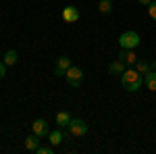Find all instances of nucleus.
Masks as SVG:
<instances>
[{"instance_id":"f257e3e1","label":"nucleus","mask_w":156,"mask_h":154,"mask_svg":"<svg viewBox=\"0 0 156 154\" xmlns=\"http://www.w3.org/2000/svg\"><path fill=\"white\" fill-rule=\"evenodd\" d=\"M121 85H123V90H127V92H137V90L144 85V75L137 73L135 69H125L123 75H121Z\"/></svg>"},{"instance_id":"f03ea898","label":"nucleus","mask_w":156,"mask_h":154,"mask_svg":"<svg viewBox=\"0 0 156 154\" xmlns=\"http://www.w3.org/2000/svg\"><path fill=\"white\" fill-rule=\"evenodd\" d=\"M140 42H142V38L137 31H133V29H127V31H123L119 38V46L125 48V50H135V48L140 46Z\"/></svg>"},{"instance_id":"7ed1b4c3","label":"nucleus","mask_w":156,"mask_h":154,"mask_svg":"<svg viewBox=\"0 0 156 154\" xmlns=\"http://www.w3.org/2000/svg\"><path fill=\"white\" fill-rule=\"evenodd\" d=\"M65 77H67V83L71 85V88H79L81 81H83V71L79 69V67H69L67 73H65Z\"/></svg>"},{"instance_id":"20e7f679","label":"nucleus","mask_w":156,"mask_h":154,"mask_svg":"<svg viewBox=\"0 0 156 154\" xmlns=\"http://www.w3.org/2000/svg\"><path fill=\"white\" fill-rule=\"evenodd\" d=\"M67 129L75 138H83L85 133H87V123H85L83 119H71V123L67 125Z\"/></svg>"},{"instance_id":"39448f33","label":"nucleus","mask_w":156,"mask_h":154,"mask_svg":"<svg viewBox=\"0 0 156 154\" xmlns=\"http://www.w3.org/2000/svg\"><path fill=\"white\" fill-rule=\"evenodd\" d=\"M79 17H81V13L77 6H65L62 9V21L65 23H75V21H79Z\"/></svg>"},{"instance_id":"423d86ee","label":"nucleus","mask_w":156,"mask_h":154,"mask_svg":"<svg viewBox=\"0 0 156 154\" xmlns=\"http://www.w3.org/2000/svg\"><path fill=\"white\" fill-rule=\"evenodd\" d=\"M119 60H121V63H125L127 67H133V65L137 63V54H135L133 50H125V48H121V52H119Z\"/></svg>"},{"instance_id":"0eeeda50","label":"nucleus","mask_w":156,"mask_h":154,"mask_svg":"<svg viewBox=\"0 0 156 154\" xmlns=\"http://www.w3.org/2000/svg\"><path fill=\"white\" fill-rule=\"evenodd\" d=\"M69 67H71V59H69V56H58V60H56V69H54V75H56V77H65V73H67Z\"/></svg>"},{"instance_id":"6e6552de","label":"nucleus","mask_w":156,"mask_h":154,"mask_svg":"<svg viewBox=\"0 0 156 154\" xmlns=\"http://www.w3.org/2000/svg\"><path fill=\"white\" fill-rule=\"evenodd\" d=\"M31 129H34V133L40 135V138H44V135H48V133H50L48 123H46L44 119H36V121H34V125H31Z\"/></svg>"},{"instance_id":"1a4fd4ad","label":"nucleus","mask_w":156,"mask_h":154,"mask_svg":"<svg viewBox=\"0 0 156 154\" xmlns=\"http://www.w3.org/2000/svg\"><path fill=\"white\" fill-rule=\"evenodd\" d=\"M40 135H36V133H31V135H27L25 138V150H29V152H36L37 146H40Z\"/></svg>"},{"instance_id":"9d476101","label":"nucleus","mask_w":156,"mask_h":154,"mask_svg":"<svg viewBox=\"0 0 156 154\" xmlns=\"http://www.w3.org/2000/svg\"><path fill=\"white\" fill-rule=\"evenodd\" d=\"M125 69H127V65L121 63V60H112V63L108 65V73H110V75H123Z\"/></svg>"},{"instance_id":"9b49d317","label":"nucleus","mask_w":156,"mask_h":154,"mask_svg":"<svg viewBox=\"0 0 156 154\" xmlns=\"http://www.w3.org/2000/svg\"><path fill=\"white\" fill-rule=\"evenodd\" d=\"M144 83H146V88H148V90L156 92V69H154V71L150 69V71L144 75Z\"/></svg>"},{"instance_id":"f8f14e48","label":"nucleus","mask_w":156,"mask_h":154,"mask_svg":"<svg viewBox=\"0 0 156 154\" xmlns=\"http://www.w3.org/2000/svg\"><path fill=\"white\" fill-rule=\"evenodd\" d=\"M17 60H19V54H17V50H6V54H4L2 63H4L6 67H12V65H17Z\"/></svg>"},{"instance_id":"ddd939ff","label":"nucleus","mask_w":156,"mask_h":154,"mask_svg":"<svg viewBox=\"0 0 156 154\" xmlns=\"http://www.w3.org/2000/svg\"><path fill=\"white\" fill-rule=\"evenodd\" d=\"M71 119L73 117L67 113V110H60L58 115H56V125H58V127H67V125L71 123Z\"/></svg>"},{"instance_id":"4468645a","label":"nucleus","mask_w":156,"mask_h":154,"mask_svg":"<svg viewBox=\"0 0 156 154\" xmlns=\"http://www.w3.org/2000/svg\"><path fill=\"white\" fill-rule=\"evenodd\" d=\"M62 138H65V133H62L60 129L50 131V133H48V142L52 144V146H58V144H62Z\"/></svg>"},{"instance_id":"2eb2a0df","label":"nucleus","mask_w":156,"mask_h":154,"mask_svg":"<svg viewBox=\"0 0 156 154\" xmlns=\"http://www.w3.org/2000/svg\"><path fill=\"white\" fill-rule=\"evenodd\" d=\"M98 11L102 15H110L112 13V0H100L98 2Z\"/></svg>"},{"instance_id":"dca6fc26","label":"nucleus","mask_w":156,"mask_h":154,"mask_svg":"<svg viewBox=\"0 0 156 154\" xmlns=\"http://www.w3.org/2000/svg\"><path fill=\"white\" fill-rule=\"evenodd\" d=\"M133 67H135V71H137V73H142V75H146V73L152 69V67H150L148 63H144V60H137V63H135Z\"/></svg>"},{"instance_id":"f3484780","label":"nucleus","mask_w":156,"mask_h":154,"mask_svg":"<svg viewBox=\"0 0 156 154\" xmlns=\"http://www.w3.org/2000/svg\"><path fill=\"white\" fill-rule=\"evenodd\" d=\"M54 152V146L50 144V146H37V150H36V154H52Z\"/></svg>"},{"instance_id":"a211bd4d","label":"nucleus","mask_w":156,"mask_h":154,"mask_svg":"<svg viewBox=\"0 0 156 154\" xmlns=\"http://www.w3.org/2000/svg\"><path fill=\"white\" fill-rule=\"evenodd\" d=\"M148 15H150V19L156 21V0H152V2L148 4Z\"/></svg>"},{"instance_id":"6ab92c4d","label":"nucleus","mask_w":156,"mask_h":154,"mask_svg":"<svg viewBox=\"0 0 156 154\" xmlns=\"http://www.w3.org/2000/svg\"><path fill=\"white\" fill-rule=\"evenodd\" d=\"M4 73H6V65H4V63L0 60V79L4 77Z\"/></svg>"},{"instance_id":"aec40b11","label":"nucleus","mask_w":156,"mask_h":154,"mask_svg":"<svg viewBox=\"0 0 156 154\" xmlns=\"http://www.w3.org/2000/svg\"><path fill=\"white\" fill-rule=\"evenodd\" d=\"M137 2H140V4H144V6H148V4H150L152 0H137Z\"/></svg>"},{"instance_id":"412c9836","label":"nucleus","mask_w":156,"mask_h":154,"mask_svg":"<svg viewBox=\"0 0 156 154\" xmlns=\"http://www.w3.org/2000/svg\"><path fill=\"white\" fill-rule=\"evenodd\" d=\"M154 69H156V65H154Z\"/></svg>"}]
</instances>
